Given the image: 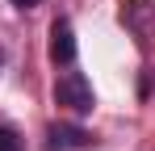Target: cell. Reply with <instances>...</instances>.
<instances>
[{"mask_svg":"<svg viewBox=\"0 0 155 151\" xmlns=\"http://www.w3.org/2000/svg\"><path fill=\"white\" fill-rule=\"evenodd\" d=\"M0 151H21V134L8 130V126H0Z\"/></svg>","mask_w":155,"mask_h":151,"instance_id":"obj_4","label":"cell"},{"mask_svg":"<svg viewBox=\"0 0 155 151\" xmlns=\"http://www.w3.org/2000/svg\"><path fill=\"white\" fill-rule=\"evenodd\" d=\"M54 101L63 105V109H71V113H92V84H88V76L84 72H63L54 80Z\"/></svg>","mask_w":155,"mask_h":151,"instance_id":"obj_1","label":"cell"},{"mask_svg":"<svg viewBox=\"0 0 155 151\" xmlns=\"http://www.w3.org/2000/svg\"><path fill=\"white\" fill-rule=\"evenodd\" d=\"M17 8H34V4H42V0H13Z\"/></svg>","mask_w":155,"mask_h":151,"instance_id":"obj_5","label":"cell"},{"mask_svg":"<svg viewBox=\"0 0 155 151\" xmlns=\"http://www.w3.org/2000/svg\"><path fill=\"white\" fill-rule=\"evenodd\" d=\"M92 143V134L84 126H51L46 130V151H84Z\"/></svg>","mask_w":155,"mask_h":151,"instance_id":"obj_3","label":"cell"},{"mask_svg":"<svg viewBox=\"0 0 155 151\" xmlns=\"http://www.w3.org/2000/svg\"><path fill=\"white\" fill-rule=\"evenodd\" d=\"M51 59L63 63V67L76 63V29H71L67 17H59V21L51 25Z\"/></svg>","mask_w":155,"mask_h":151,"instance_id":"obj_2","label":"cell"}]
</instances>
